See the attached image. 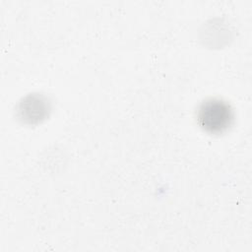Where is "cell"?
I'll use <instances>...</instances> for the list:
<instances>
[{"label":"cell","instance_id":"obj_2","mask_svg":"<svg viewBox=\"0 0 252 252\" xmlns=\"http://www.w3.org/2000/svg\"><path fill=\"white\" fill-rule=\"evenodd\" d=\"M50 109V102L46 96L39 94H31L19 102L17 116L23 123L37 124L48 117Z\"/></svg>","mask_w":252,"mask_h":252},{"label":"cell","instance_id":"obj_1","mask_svg":"<svg viewBox=\"0 0 252 252\" xmlns=\"http://www.w3.org/2000/svg\"><path fill=\"white\" fill-rule=\"evenodd\" d=\"M234 113L224 100L210 98L203 101L197 110V122L206 132L219 135L226 132L232 125Z\"/></svg>","mask_w":252,"mask_h":252}]
</instances>
